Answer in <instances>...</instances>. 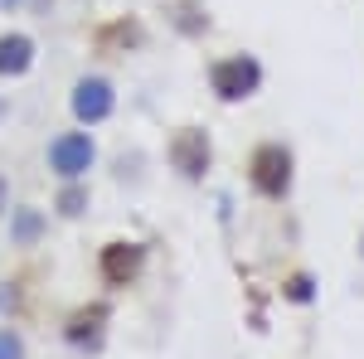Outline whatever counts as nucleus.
<instances>
[{"mask_svg": "<svg viewBox=\"0 0 364 359\" xmlns=\"http://www.w3.org/2000/svg\"><path fill=\"white\" fill-rule=\"evenodd\" d=\"M5 117H10V102H5V92H0V127H5Z\"/></svg>", "mask_w": 364, "mask_h": 359, "instance_id": "nucleus-18", "label": "nucleus"}, {"mask_svg": "<svg viewBox=\"0 0 364 359\" xmlns=\"http://www.w3.org/2000/svg\"><path fill=\"white\" fill-rule=\"evenodd\" d=\"M92 44L102 49V54H127V49H146V25H141L136 15H122L112 25H102L92 34Z\"/></svg>", "mask_w": 364, "mask_h": 359, "instance_id": "nucleus-9", "label": "nucleus"}, {"mask_svg": "<svg viewBox=\"0 0 364 359\" xmlns=\"http://www.w3.org/2000/svg\"><path fill=\"white\" fill-rule=\"evenodd\" d=\"M92 194H87V180H58V199H54V214L58 219H83Z\"/></svg>", "mask_w": 364, "mask_h": 359, "instance_id": "nucleus-12", "label": "nucleus"}, {"mask_svg": "<svg viewBox=\"0 0 364 359\" xmlns=\"http://www.w3.org/2000/svg\"><path fill=\"white\" fill-rule=\"evenodd\" d=\"M107 326H112V306L107 301H83L73 306L68 316H63V345L73 350V355H102V345H107Z\"/></svg>", "mask_w": 364, "mask_h": 359, "instance_id": "nucleus-5", "label": "nucleus"}, {"mask_svg": "<svg viewBox=\"0 0 364 359\" xmlns=\"http://www.w3.org/2000/svg\"><path fill=\"white\" fill-rule=\"evenodd\" d=\"M296 185V156L287 141H257L248 151V190L267 204H282Z\"/></svg>", "mask_w": 364, "mask_h": 359, "instance_id": "nucleus-1", "label": "nucleus"}, {"mask_svg": "<svg viewBox=\"0 0 364 359\" xmlns=\"http://www.w3.org/2000/svg\"><path fill=\"white\" fill-rule=\"evenodd\" d=\"M282 301H291V306H316V277H311L306 267L287 272V277H282Z\"/></svg>", "mask_w": 364, "mask_h": 359, "instance_id": "nucleus-13", "label": "nucleus"}, {"mask_svg": "<svg viewBox=\"0 0 364 359\" xmlns=\"http://www.w3.org/2000/svg\"><path fill=\"white\" fill-rule=\"evenodd\" d=\"M34 58H39V44H34V34L25 29H0V78H25L29 68H34Z\"/></svg>", "mask_w": 364, "mask_h": 359, "instance_id": "nucleus-8", "label": "nucleus"}, {"mask_svg": "<svg viewBox=\"0 0 364 359\" xmlns=\"http://www.w3.org/2000/svg\"><path fill=\"white\" fill-rule=\"evenodd\" d=\"M360 252H364V238H360Z\"/></svg>", "mask_w": 364, "mask_h": 359, "instance_id": "nucleus-19", "label": "nucleus"}, {"mask_svg": "<svg viewBox=\"0 0 364 359\" xmlns=\"http://www.w3.org/2000/svg\"><path fill=\"white\" fill-rule=\"evenodd\" d=\"M20 5H29V0H0V10H10V15H15Z\"/></svg>", "mask_w": 364, "mask_h": 359, "instance_id": "nucleus-17", "label": "nucleus"}, {"mask_svg": "<svg viewBox=\"0 0 364 359\" xmlns=\"http://www.w3.org/2000/svg\"><path fill=\"white\" fill-rule=\"evenodd\" d=\"M146 267H151V248H146L141 238H112V243L97 248V282H102L107 291L136 286L141 277H146Z\"/></svg>", "mask_w": 364, "mask_h": 359, "instance_id": "nucleus-3", "label": "nucleus"}, {"mask_svg": "<svg viewBox=\"0 0 364 359\" xmlns=\"http://www.w3.org/2000/svg\"><path fill=\"white\" fill-rule=\"evenodd\" d=\"M209 92L224 102V107H238V102H248L262 92L267 83V73H262V63L257 54H224V58H209Z\"/></svg>", "mask_w": 364, "mask_h": 359, "instance_id": "nucleus-2", "label": "nucleus"}, {"mask_svg": "<svg viewBox=\"0 0 364 359\" xmlns=\"http://www.w3.org/2000/svg\"><path fill=\"white\" fill-rule=\"evenodd\" d=\"M44 161H49V170H54L58 180H87V170L97 166V141H92L87 127L58 132L49 141V151H44Z\"/></svg>", "mask_w": 364, "mask_h": 359, "instance_id": "nucleus-6", "label": "nucleus"}, {"mask_svg": "<svg viewBox=\"0 0 364 359\" xmlns=\"http://www.w3.org/2000/svg\"><path fill=\"white\" fill-rule=\"evenodd\" d=\"M20 286H25L20 277H15V282H0V316H20V301H25Z\"/></svg>", "mask_w": 364, "mask_h": 359, "instance_id": "nucleus-14", "label": "nucleus"}, {"mask_svg": "<svg viewBox=\"0 0 364 359\" xmlns=\"http://www.w3.org/2000/svg\"><path fill=\"white\" fill-rule=\"evenodd\" d=\"M49 233V219H44V209H10V243L15 248H39V238Z\"/></svg>", "mask_w": 364, "mask_h": 359, "instance_id": "nucleus-11", "label": "nucleus"}, {"mask_svg": "<svg viewBox=\"0 0 364 359\" xmlns=\"http://www.w3.org/2000/svg\"><path fill=\"white\" fill-rule=\"evenodd\" d=\"M166 161L170 170L185 180V185H204V175L214 170V141H209V132L204 127H175L166 141Z\"/></svg>", "mask_w": 364, "mask_h": 359, "instance_id": "nucleus-4", "label": "nucleus"}, {"mask_svg": "<svg viewBox=\"0 0 364 359\" xmlns=\"http://www.w3.org/2000/svg\"><path fill=\"white\" fill-rule=\"evenodd\" d=\"M166 20L180 39H204V34H209V10H204V0H170Z\"/></svg>", "mask_w": 364, "mask_h": 359, "instance_id": "nucleus-10", "label": "nucleus"}, {"mask_svg": "<svg viewBox=\"0 0 364 359\" xmlns=\"http://www.w3.org/2000/svg\"><path fill=\"white\" fill-rule=\"evenodd\" d=\"M0 359H25V335L15 326H0Z\"/></svg>", "mask_w": 364, "mask_h": 359, "instance_id": "nucleus-15", "label": "nucleus"}, {"mask_svg": "<svg viewBox=\"0 0 364 359\" xmlns=\"http://www.w3.org/2000/svg\"><path fill=\"white\" fill-rule=\"evenodd\" d=\"M68 112H73V122L78 127H102V122H112L117 112V87L107 73H83L73 92H68Z\"/></svg>", "mask_w": 364, "mask_h": 359, "instance_id": "nucleus-7", "label": "nucleus"}, {"mask_svg": "<svg viewBox=\"0 0 364 359\" xmlns=\"http://www.w3.org/2000/svg\"><path fill=\"white\" fill-rule=\"evenodd\" d=\"M5 214H10V180L0 175V219H5Z\"/></svg>", "mask_w": 364, "mask_h": 359, "instance_id": "nucleus-16", "label": "nucleus"}]
</instances>
